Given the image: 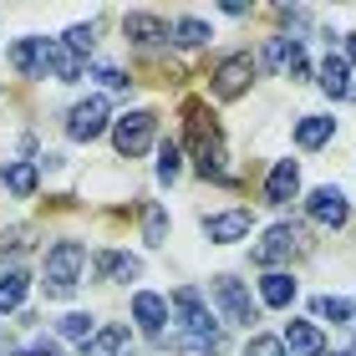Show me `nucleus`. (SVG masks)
<instances>
[{
    "mask_svg": "<svg viewBox=\"0 0 356 356\" xmlns=\"http://www.w3.org/2000/svg\"><path fill=\"white\" fill-rule=\"evenodd\" d=\"M173 311H178V321H184V331L168 336V351H199V356H214V351L224 346L219 321L204 311V296H199L193 285L173 290Z\"/></svg>",
    "mask_w": 356,
    "mask_h": 356,
    "instance_id": "1",
    "label": "nucleus"
},
{
    "mask_svg": "<svg viewBox=\"0 0 356 356\" xmlns=\"http://www.w3.org/2000/svg\"><path fill=\"white\" fill-rule=\"evenodd\" d=\"M188 118V148H193V168H199L204 178H214V184H234L229 163H224V143H219V122L209 118L204 102H188L184 107Z\"/></svg>",
    "mask_w": 356,
    "mask_h": 356,
    "instance_id": "2",
    "label": "nucleus"
},
{
    "mask_svg": "<svg viewBox=\"0 0 356 356\" xmlns=\"http://www.w3.org/2000/svg\"><path fill=\"white\" fill-rule=\"evenodd\" d=\"M82 270H87V245L82 239H56L46 250V296L67 300L76 290V280H82Z\"/></svg>",
    "mask_w": 356,
    "mask_h": 356,
    "instance_id": "3",
    "label": "nucleus"
},
{
    "mask_svg": "<svg viewBox=\"0 0 356 356\" xmlns=\"http://www.w3.org/2000/svg\"><path fill=\"white\" fill-rule=\"evenodd\" d=\"M153 133H158V118L148 107H138V112H127V118L112 122V148H118L122 158H143L153 148Z\"/></svg>",
    "mask_w": 356,
    "mask_h": 356,
    "instance_id": "4",
    "label": "nucleus"
},
{
    "mask_svg": "<svg viewBox=\"0 0 356 356\" xmlns=\"http://www.w3.org/2000/svg\"><path fill=\"white\" fill-rule=\"evenodd\" d=\"M209 296L219 300V311H224V321H234V326H250L254 316V300H250V290L234 280V275H214V280H209Z\"/></svg>",
    "mask_w": 356,
    "mask_h": 356,
    "instance_id": "5",
    "label": "nucleus"
},
{
    "mask_svg": "<svg viewBox=\"0 0 356 356\" xmlns=\"http://www.w3.org/2000/svg\"><path fill=\"white\" fill-rule=\"evenodd\" d=\"M10 67L21 72V76H46V72H56V41H46V36L15 41V46H10Z\"/></svg>",
    "mask_w": 356,
    "mask_h": 356,
    "instance_id": "6",
    "label": "nucleus"
},
{
    "mask_svg": "<svg viewBox=\"0 0 356 356\" xmlns=\"http://www.w3.org/2000/svg\"><path fill=\"white\" fill-rule=\"evenodd\" d=\"M265 67L285 72L290 82H305V76H311V61H305V51H300V36H275L265 46Z\"/></svg>",
    "mask_w": 356,
    "mask_h": 356,
    "instance_id": "7",
    "label": "nucleus"
},
{
    "mask_svg": "<svg viewBox=\"0 0 356 356\" xmlns=\"http://www.w3.org/2000/svg\"><path fill=\"white\" fill-rule=\"evenodd\" d=\"M254 82V61L250 56H229V61H219V72H214V97L219 102H234V97H245Z\"/></svg>",
    "mask_w": 356,
    "mask_h": 356,
    "instance_id": "8",
    "label": "nucleus"
},
{
    "mask_svg": "<svg viewBox=\"0 0 356 356\" xmlns=\"http://www.w3.org/2000/svg\"><path fill=\"white\" fill-rule=\"evenodd\" d=\"M102 127H107V102H102V97H87V102H76L72 118H67V133H72L76 143L102 138Z\"/></svg>",
    "mask_w": 356,
    "mask_h": 356,
    "instance_id": "9",
    "label": "nucleus"
},
{
    "mask_svg": "<svg viewBox=\"0 0 356 356\" xmlns=\"http://www.w3.org/2000/svg\"><path fill=\"white\" fill-rule=\"evenodd\" d=\"M296 250H300V229L296 224H275L260 245L250 250V260L254 265H275V260H285V254H296Z\"/></svg>",
    "mask_w": 356,
    "mask_h": 356,
    "instance_id": "10",
    "label": "nucleus"
},
{
    "mask_svg": "<svg viewBox=\"0 0 356 356\" xmlns=\"http://www.w3.org/2000/svg\"><path fill=\"white\" fill-rule=\"evenodd\" d=\"M305 209H311V219H316V224H331V229H341L346 214H351V204H346V193H341V188H316Z\"/></svg>",
    "mask_w": 356,
    "mask_h": 356,
    "instance_id": "11",
    "label": "nucleus"
},
{
    "mask_svg": "<svg viewBox=\"0 0 356 356\" xmlns=\"http://www.w3.org/2000/svg\"><path fill=\"white\" fill-rule=\"evenodd\" d=\"M204 234L214 239V245H234V239L250 234V214L245 209H229V214H209L204 219Z\"/></svg>",
    "mask_w": 356,
    "mask_h": 356,
    "instance_id": "12",
    "label": "nucleus"
},
{
    "mask_svg": "<svg viewBox=\"0 0 356 356\" xmlns=\"http://www.w3.org/2000/svg\"><path fill=\"white\" fill-rule=\"evenodd\" d=\"M296 188H300V163L296 158H280V163L270 168V178H265V199L285 204V199H296Z\"/></svg>",
    "mask_w": 356,
    "mask_h": 356,
    "instance_id": "13",
    "label": "nucleus"
},
{
    "mask_svg": "<svg viewBox=\"0 0 356 356\" xmlns=\"http://www.w3.org/2000/svg\"><path fill=\"white\" fill-rule=\"evenodd\" d=\"M133 321L148 336H163V321H168V300L163 296H153V290H138L133 296Z\"/></svg>",
    "mask_w": 356,
    "mask_h": 356,
    "instance_id": "14",
    "label": "nucleus"
},
{
    "mask_svg": "<svg viewBox=\"0 0 356 356\" xmlns=\"http://www.w3.org/2000/svg\"><path fill=\"white\" fill-rule=\"evenodd\" d=\"M122 36L133 46H158V41H168V26L158 21V15H148V10H133L122 21Z\"/></svg>",
    "mask_w": 356,
    "mask_h": 356,
    "instance_id": "15",
    "label": "nucleus"
},
{
    "mask_svg": "<svg viewBox=\"0 0 356 356\" xmlns=\"http://www.w3.org/2000/svg\"><path fill=\"white\" fill-rule=\"evenodd\" d=\"M285 346L296 356H321V351H326V341H321V331L311 326V321H290V326H285Z\"/></svg>",
    "mask_w": 356,
    "mask_h": 356,
    "instance_id": "16",
    "label": "nucleus"
},
{
    "mask_svg": "<svg viewBox=\"0 0 356 356\" xmlns=\"http://www.w3.org/2000/svg\"><path fill=\"white\" fill-rule=\"evenodd\" d=\"M0 184H6L15 199H31V193H36V163H26V158L21 163H6L0 168Z\"/></svg>",
    "mask_w": 356,
    "mask_h": 356,
    "instance_id": "17",
    "label": "nucleus"
},
{
    "mask_svg": "<svg viewBox=\"0 0 356 356\" xmlns=\"http://www.w3.org/2000/svg\"><path fill=\"white\" fill-rule=\"evenodd\" d=\"M260 300L275 305V311H285V305L296 300V280H290V275H280V270H270L265 280H260Z\"/></svg>",
    "mask_w": 356,
    "mask_h": 356,
    "instance_id": "18",
    "label": "nucleus"
},
{
    "mask_svg": "<svg viewBox=\"0 0 356 356\" xmlns=\"http://www.w3.org/2000/svg\"><path fill=\"white\" fill-rule=\"evenodd\" d=\"M321 87H326L331 97H346L351 92V61L346 56H326L321 61Z\"/></svg>",
    "mask_w": 356,
    "mask_h": 356,
    "instance_id": "19",
    "label": "nucleus"
},
{
    "mask_svg": "<svg viewBox=\"0 0 356 356\" xmlns=\"http://www.w3.org/2000/svg\"><path fill=\"white\" fill-rule=\"evenodd\" d=\"M97 270H102L107 280H138V275H143V265H138V254H118V250L97 254Z\"/></svg>",
    "mask_w": 356,
    "mask_h": 356,
    "instance_id": "20",
    "label": "nucleus"
},
{
    "mask_svg": "<svg viewBox=\"0 0 356 356\" xmlns=\"http://www.w3.org/2000/svg\"><path fill=\"white\" fill-rule=\"evenodd\" d=\"M331 133H336L331 118H300V122H296V143H300V148H321Z\"/></svg>",
    "mask_w": 356,
    "mask_h": 356,
    "instance_id": "21",
    "label": "nucleus"
},
{
    "mask_svg": "<svg viewBox=\"0 0 356 356\" xmlns=\"http://www.w3.org/2000/svg\"><path fill=\"white\" fill-rule=\"evenodd\" d=\"M26 280H31L26 270H6L0 275V311H15V305L26 300Z\"/></svg>",
    "mask_w": 356,
    "mask_h": 356,
    "instance_id": "22",
    "label": "nucleus"
},
{
    "mask_svg": "<svg viewBox=\"0 0 356 356\" xmlns=\"http://www.w3.org/2000/svg\"><path fill=\"white\" fill-rule=\"evenodd\" d=\"M118 346H127V326H107V331H97L92 341L82 346V356H112Z\"/></svg>",
    "mask_w": 356,
    "mask_h": 356,
    "instance_id": "23",
    "label": "nucleus"
},
{
    "mask_svg": "<svg viewBox=\"0 0 356 356\" xmlns=\"http://www.w3.org/2000/svg\"><path fill=\"white\" fill-rule=\"evenodd\" d=\"M143 239H148L153 250L168 245V214H163V209H148V214H143Z\"/></svg>",
    "mask_w": 356,
    "mask_h": 356,
    "instance_id": "24",
    "label": "nucleus"
},
{
    "mask_svg": "<svg viewBox=\"0 0 356 356\" xmlns=\"http://www.w3.org/2000/svg\"><path fill=\"white\" fill-rule=\"evenodd\" d=\"M61 336H67V341H82V346H87L92 336H97V321L76 311V316H67V321H61Z\"/></svg>",
    "mask_w": 356,
    "mask_h": 356,
    "instance_id": "25",
    "label": "nucleus"
},
{
    "mask_svg": "<svg viewBox=\"0 0 356 356\" xmlns=\"http://www.w3.org/2000/svg\"><path fill=\"white\" fill-rule=\"evenodd\" d=\"M173 41L193 51V46H204V41H209V26H204V21H178V26H173Z\"/></svg>",
    "mask_w": 356,
    "mask_h": 356,
    "instance_id": "26",
    "label": "nucleus"
},
{
    "mask_svg": "<svg viewBox=\"0 0 356 356\" xmlns=\"http://www.w3.org/2000/svg\"><path fill=\"white\" fill-rule=\"evenodd\" d=\"M178 158H184V153H178V143L168 138L163 148H158V178H163V184H173V178H178Z\"/></svg>",
    "mask_w": 356,
    "mask_h": 356,
    "instance_id": "27",
    "label": "nucleus"
},
{
    "mask_svg": "<svg viewBox=\"0 0 356 356\" xmlns=\"http://www.w3.org/2000/svg\"><path fill=\"white\" fill-rule=\"evenodd\" d=\"M92 46H97L92 26H72V31H67V51H72V56H92Z\"/></svg>",
    "mask_w": 356,
    "mask_h": 356,
    "instance_id": "28",
    "label": "nucleus"
},
{
    "mask_svg": "<svg viewBox=\"0 0 356 356\" xmlns=\"http://www.w3.org/2000/svg\"><path fill=\"white\" fill-rule=\"evenodd\" d=\"M250 356H285V336H254Z\"/></svg>",
    "mask_w": 356,
    "mask_h": 356,
    "instance_id": "29",
    "label": "nucleus"
},
{
    "mask_svg": "<svg viewBox=\"0 0 356 356\" xmlns=\"http://www.w3.org/2000/svg\"><path fill=\"white\" fill-rule=\"evenodd\" d=\"M316 311H321V316H331V321H346V316H351V305H346V300H336V296H321V300H316Z\"/></svg>",
    "mask_w": 356,
    "mask_h": 356,
    "instance_id": "30",
    "label": "nucleus"
},
{
    "mask_svg": "<svg viewBox=\"0 0 356 356\" xmlns=\"http://www.w3.org/2000/svg\"><path fill=\"white\" fill-rule=\"evenodd\" d=\"M21 356H61V346L51 341V336H36V341H26Z\"/></svg>",
    "mask_w": 356,
    "mask_h": 356,
    "instance_id": "31",
    "label": "nucleus"
},
{
    "mask_svg": "<svg viewBox=\"0 0 356 356\" xmlns=\"http://www.w3.org/2000/svg\"><path fill=\"white\" fill-rule=\"evenodd\" d=\"M97 82H102V87H118V92H127V87H133V76H122L118 67H97Z\"/></svg>",
    "mask_w": 356,
    "mask_h": 356,
    "instance_id": "32",
    "label": "nucleus"
},
{
    "mask_svg": "<svg viewBox=\"0 0 356 356\" xmlns=\"http://www.w3.org/2000/svg\"><path fill=\"white\" fill-rule=\"evenodd\" d=\"M351 61H356V31H351Z\"/></svg>",
    "mask_w": 356,
    "mask_h": 356,
    "instance_id": "33",
    "label": "nucleus"
},
{
    "mask_svg": "<svg viewBox=\"0 0 356 356\" xmlns=\"http://www.w3.org/2000/svg\"><path fill=\"white\" fill-rule=\"evenodd\" d=\"M346 97H351V102H356V82H351V92H346Z\"/></svg>",
    "mask_w": 356,
    "mask_h": 356,
    "instance_id": "34",
    "label": "nucleus"
},
{
    "mask_svg": "<svg viewBox=\"0 0 356 356\" xmlns=\"http://www.w3.org/2000/svg\"><path fill=\"white\" fill-rule=\"evenodd\" d=\"M336 356H356V346H351V351H336Z\"/></svg>",
    "mask_w": 356,
    "mask_h": 356,
    "instance_id": "35",
    "label": "nucleus"
}]
</instances>
